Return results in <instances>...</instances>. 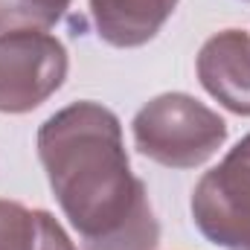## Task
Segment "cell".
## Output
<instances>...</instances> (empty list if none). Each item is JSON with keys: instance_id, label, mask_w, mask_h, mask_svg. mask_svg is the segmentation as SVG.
Masks as SVG:
<instances>
[{"instance_id": "obj_1", "label": "cell", "mask_w": 250, "mask_h": 250, "mask_svg": "<svg viewBox=\"0 0 250 250\" xmlns=\"http://www.w3.org/2000/svg\"><path fill=\"white\" fill-rule=\"evenodd\" d=\"M38 160L82 250L157 248L160 224L111 108L82 99L56 111L38 128Z\"/></svg>"}, {"instance_id": "obj_2", "label": "cell", "mask_w": 250, "mask_h": 250, "mask_svg": "<svg viewBox=\"0 0 250 250\" xmlns=\"http://www.w3.org/2000/svg\"><path fill=\"white\" fill-rule=\"evenodd\" d=\"M131 137L143 157L166 169H195L227 143V123L189 93H160L134 114Z\"/></svg>"}, {"instance_id": "obj_3", "label": "cell", "mask_w": 250, "mask_h": 250, "mask_svg": "<svg viewBox=\"0 0 250 250\" xmlns=\"http://www.w3.org/2000/svg\"><path fill=\"white\" fill-rule=\"evenodd\" d=\"M192 221L221 250H250V134L192 189Z\"/></svg>"}, {"instance_id": "obj_4", "label": "cell", "mask_w": 250, "mask_h": 250, "mask_svg": "<svg viewBox=\"0 0 250 250\" xmlns=\"http://www.w3.org/2000/svg\"><path fill=\"white\" fill-rule=\"evenodd\" d=\"M70 59L50 32L0 35V114H29L67 79Z\"/></svg>"}, {"instance_id": "obj_5", "label": "cell", "mask_w": 250, "mask_h": 250, "mask_svg": "<svg viewBox=\"0 0 250 250\" xmlns=\"http://www.w3.org/2000/svg\"><path fill=\"white\" fill-rule=\"evenodd\" d=\"M201 87L227 111L250 117V35L221 29L204 41L195 59Z\"/></svg>"}, {"instance_id": "obj_6", "label": "cell", "mask_w": 250, "mask_h": 250, "mask_svg": "<svg viewBox=\"0 0 250 250\" xmlns=\"http://www.w3.org/2000/svg\"><path fill=\"white\" fill-rule=\"evenodd\" d=\"M178 0H90V21L99 41L134 50L148 44L175 15Z\"/></svg>"}, {"instance_id": "obj_7", "label": "cell", "mask_w": 250, "mask_h": 250, "mask_svg": "<svg viewBox=\"0 0 250 250\" xmlns=\"http://www.w3.org/2000/svg\"><path fill=\"white\" fill-rule=\"evenodd\" d=\"M0 250H79L47 212L0 198Z\"/></svg>"}, {"instance_id": "obj_8", "label": "cell", "mask_w": 250, "mask_h": 250, "mask_svg": "<svg viewBox=\"0 0 250 250\" xmlns=\"http://www.w3.org/2000/svg\"><path fill=\"white\" fill-rule=\"evenodd\" d=\"M73 0H0V35L47 32L70 9Z\"/></svg>"}, {"instance_id": "obj_9", "label": "cell", "mask_w": 250, "mask_h": 250, "mask_svg": "<svg viewBox=\"0 0 250 250\" xmlns=\"http://www.w3.org/2000/svg\"><path fill=\"white\" fill-rule=\"evenodd\" d=\"M245 3H250V0H245Z\"/></svg>"}]
</instances>
